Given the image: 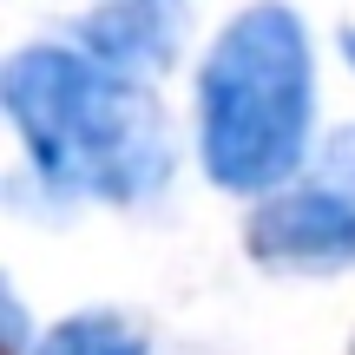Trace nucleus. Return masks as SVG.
<instances>
[{
	"label": "nucleus",
	"instance_id": "obj_1",
	"mask_svg": "<svg viewBox=\"0 0 355 355\" xmlns=\"http://www.w3.org/2000/svg\"><path fill=\"white\" fill-rule=\"evenodd\" d=\"M0 112L26 152V178L53 204L139 211L178 171V145L152 86L92 60L79 40H40L0 66Z\"/></svg>",
	"mask_w": 355,
	"mask_h": 355
},
{
	"label": "nucleus",
	"instance_id": "obj_2",
	"mask_svg": "<svg viewBox=\"0 0 355 355\" xmlns=\"http://www.w3.org/2000/svg\"><path fill=\"white\" fill-rule=\"evenodd\" d=\"M316 46L296 7L257 0L217 26L191 86L198 165L230 198L290 184L316 152Z\"/></svg>",
	"mask_w": 355,
	"mask_h": 355
},
{
	"label": "nucleus",
	"instance_id": "obj_3",
	"mask_svg": "<svg viewBox=\"0 0 355 355\" xmlns=\"http://www.w3.org/2000/svg\"><path fill=\"white\" fill-rule=\"evenodd\" d=\"M250 263L283 277H343L355 270V119L309 152L290 184L250 198L243 217Z\"/></svg>",
	"mask_w": 355,
	"mask_h": 355
},
{
	"label": "nucleus",
	"instance_id": "obj_4",
	"mask_svg": "<svg viewBox=\"0 0 355 355\" xmlns=\"http://www.w3.org/2000/svg\"><path fill=\"white\" fill-rule=\"evenodd\" d=\"M73 40L132 79H158L184 46V13H178V0H105L79 20Z\"/></svg>",
	"mask_w": 355,
	"mask_h": 355
},
{
	"label": "nucleus",
	"instance_id": "obj_5",
	"mask_svg": "<svg viewBox=\"0 0 355 355\" xmlns=\"http://www.w3.org/2000/svg\"><path fill=\"white\" fill-rule=\"evenodd\" d=\"M26 355H152V336L125 309H73V316L46 322Z\"/></svg>",
	"mask_w": 355,
	"mask_h": 355
},
{
	"label": "nucleus",
	"instance_id": "obj_6",
	"mask_svg": "<svg viewBox=\"0 0 355 355\" xmlns=\"http://www.w3.org/2000/svg\"><path fill=\"white\" fill-rule=\"evenodd\" d=\"M343 60L355 66V26H343Z\"/></svg>",
	"mask_w": 355,
	"mask_h": 355
}]
</instances>
